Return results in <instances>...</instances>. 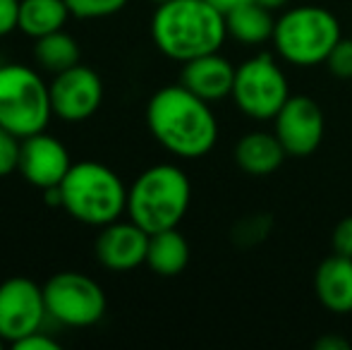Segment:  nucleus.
<instances>
[{"instance_id": "1", "label": "nucleus", "mask_w": 352, "mask_h": 350, "mask_svg": "<svg viewBox=\"0 0 352 350\" xmlns=\"http://www.w3.org/2000/svg\"><path fill=\"white\" fill-rule=\"evenodd\" d=\"M146 125L153 140L180 159H199L216 146L218 120L211 103L185 85L163 87L148 98Z\"/></svg>"}, {"instance_id": "2", "label": "nucleus", "mask_w": 352, "mask_h": 350, "mask_svg": "<svg viewBox=\"0 0 352 350\" xmlns=\"http://www.w3.org/2000/svg\"><path fill=\"white\" fill-rule=\"evenodd\" d=\"M151 39L166 58L190 63L221 51L228 39L226 12L209 0H168L153 12Z\"/></svg>"}, {"instance_id": "3", "label": "nucleus", "mask_w": 352, "mask_h": 350, "mask_svg": "<svg viewBox=\"0 0 352 350\" xmlns=\"http://www.w3.org/2000/svg\"><path fill=\"white\" fill-rule=\"evenodd\" d=\"M192 199L190 177L173 164L146 168L127 190V214L148 235L177 228Z\"/></svg>"}, {"instance_id": "4", "label": "nucleus", "mask_w": 352, "mask_h": 350, "mask_svg": "<svg viewBox=\"0 0 352 350\" xmlns=\"http://www.w3.org/2000/svg\"><path fill=\"white\" fill-rule=\"evenodd\" d=\"M63 209L87 226L113 223L127 211V187L116 171L98 161H77L60 182Z\"/></svg>"}, {"instance_id": "5", "label": "nucleus", "mask_w": 352, "mask_h": 350, "mask_svg": "<svg viewBox=\"0 0 352 350\" xmlns=\"http://www.w3.org/2000/svg\"><path fill=\"white\" fill-rule=\"evenodd\" d=\"M340 39V22L331 10L319 5H297L276 19L271 41L285 63L295 67H314L326 63Z\"/></svg>"}, {"instance_id": "6", "label": "nucleus", "mask_w": 352, "mask_h": 350, "mask_svg": "<svg viewBox=\"0 0 352 350\" xmlns=\"http://www.w3.org/2000/svg\"><path fill=\"white\" fill-rule=\"evenodd\" d=\"M53 116L51 87L27 65H0V127L19 140L43 132Z\"/></svg>"}, {"instance_id": "7", "label": "nucleus", "mask_w": 352, "mask_h": 350, "mask_svg": "<svg viewBox=\"0 0 352 350\" xmlns=\"http://www.w3.org/2000/svg\"><path fill=\"white\" fill-rule=\"evenodd\" d=\"M287 98H290L287 80L269 53L247 58L235 70L232 101L252 120H274Z\"/></svg>"}, {"instance_id": "8", "label": "nucleus", "mask_w": 352, "mask_h": 350, "mask_svg": "<svg viewBox=\"0 0 352 350\" xmlns=\"http://www.w3.org/2000/svg\"><path fill=\"white\" fill-rule=\"evenodd\" d=\"M46 309L65 327H94L106 314V293L82 271H60L43 285Z\"/></svg>"}, {"instance_id": "9", "label": "nucleus", "mask_w": 352, "mask_h": 350, "mask_svg": "<svg viewBox=\"0 0 352 350\" xmlns=\"http://www.w3.org/2000/svg\"><path fill=\"white\" fill-rule=\"evenodd\" d=\"M43 288L27 276H12L0 283V336L8 346L38 331L46 319Z\"/></svg>"}, {"instance_id": "10", "label": "nucleus", "mask_w": 352, "mask_h": 350, "mask_svg": "<svg viewBox=\"0 0 352 350\" xmlns=\"http://www.w3.org/2000/svg\"><path fill=\"white\" fill-rule=\"evenodd\" d=\"M53 116L65 122H84L98 111L103 101V82L91 67L72 65L58 72L51 85Z\"/></svg>"}, {"instance_id": "11", "label": "nucleus", "mask_w": 352, "mask_h": 350, "mask_svg": "<svg viewBox=\"0 0 352 350\" xmlns=\"http://www.w3.org/2000/svg\"><path fill=\"white\" fill-rule=\"evenodd\" d=\"M274 125L276 137L285 146L287 156H295V159L314 154L326 132L324 113H321L319 103L302 94L287 98L285 106L274 118Z\"/></svg>"}, {"instance_id": "12", "label": "nucleus", "mask_w": 352, "mask_h": 350, "mask_svg": "<svg viewBox=\"0 0 352 350\" xmlns=\"http://www.w3.org/2000/svg\"><path fill=\"white\" fill-rule=\"evenodd\" d=\"M70 168L72 159L60 140L46 135V132H36V135H29L22 140L17 171L29 185L43 192L51 187H60Z\"/></svg>"}, {"instance_id": "13", "label": "nucleus", "mask_w": 352, "mask_h": 350, "mask_svg": "<svg viewBox=\"0 0 352 350\" xmlns=\"http://www.w3.org/2000/svg\"><path fill=\"white\" fill-rule=\"evenodd\" d=\"M148 233L135 221H113L103 226L96 240V257L111 271H132L146 264Z\"/></svg>"}, {"instance_id": "14", "label": "nucleus", "mask_w": 352, "mask_h": 350, "mask_svg": "<svg viewBox=\"0 0 352 350\" xmlns=\"http://www.w3.org/2000/svg\"><path fill=\"white\" fill-rule=\"evenodd\" d=\"M237 67L221 53H206L195 61L185 63L182 67V85L197 94L199 98L209 103L223 101L226 96H232Z\"/></svg>"}, {"instance_id": "15", "label": "nucleus", "mask_w": 352, "mask_h": 350, "mask_svg": "<svg viewBox=\"0 0 352 350\" xmlns=\"http://www.w3.org/2000/svg\"><path fill=\"white\" fill-rule=\"evenodd\" d=\"M316 298L329 312H352V257L331 254L319 264L314 276Z\"/></svg>"}, {"instance_id": "16", "label": "nucleus", "mask_w": 352, "mask_h": 350, "mask_svg": "<svg viewBox=\"0 0 352 350\" xmlns=\"http://www.w3.org/2000/svg\"><path fill=\"white\" fill-rule=\"evenodd\" d=\"M287 151L276 137V132L254 130L247 132L235 144V164L245 171L247 175L264 177L271 175L283 166Z\"/></svg>"}, {"instance_id": "17", "label": "nucleus", "mask_w": 352, "mask_h": 350, "mask_svg": "<svg viewBox=\"0 0 352 350\" xmlns=\"http://www.w3.org/2000/svg\"><path fill=\"white\" fill-rule=\"evenodd\" d=\"M226 24L228 36H232L242 46H261V43L271 41L276 29L274 10L264 8L254 0L226 12Z\"/></svg>"}, {"instance_id": "18", "label": "nucleus", "mask_w": 352, "mask_h": 350, "mask_svg": "<svg viewBox=\"0 0 352 350\" xmlns=\"http://www.w3.org/2000/svg\"><path fill=\"white\" fill-rule=\"evenodd\" d=\"M187 262H190V245L177 228L158 230V233L148 235L146 264L153 274L166 276V278L177 276L185 271Z\"/></svg>"}, {"instance_id": "19", "label": "nucleus", "mask_w": 352, "mask_h": 350, "mask_svg": "<svg viewBox=\"0 0 352 350\" xmlns=\"http://www.w3.org/2000/svg\"><path fill=\"white\" fill-rule=\"evenodd\" d=\"M70 17L65 0H19V32L29 39L60 32Z\"/></svg>"}, {"instance_id": "20", "label": "nucleus", "mask_w": 352, "mask_h": 350, "mask_svg": "<svg viewBox=\"0 0 352 350\" xmlns=\"http://www.w3.org/2000/svg\"><path fill=\"white\" fill-rule=\"evenodd\" d=\"M34 58L43 70L58 75L79 63V43L60 29V32L34 39Z\"/></svg>"}, {"instance_id": "21", "label": "nucleus", "mask_w": 352, "mask_h": 350, "mask_svg": "<svg viewBox=\"0 0 352 350\" xmlns=\"http://www.w3.org/2000/svg\"><path fill=\"white\" fill-rule=\"evenodd\" d=\"M72 17L79 19H101L120 12L130 0H65Z\"/></svg>"}, {"instance_id": "22", "label": "nucleus", "mask_w": 352, "mask_h": 350, "mask_svg": "<svg viewBox=\"0 0 352 350\" xmlns=\"http://www.w3.org/2000/svg\"><path fill=\"white\" fill-rule=\"evenodd\" d=\"M271 228V219L266 214H256V216H247L245 221L235 226L232 230V240H237L240 245H256L266 238Z\"/></svg>"}, {"instance_id": "23", "label": "nucleus", "mask_w": 352, "mask_h": 350, "mask_svg": "<svg viewBox=\"0 0 352 350\" xmlns=\"http://www.w3.org/2000/svg\"><path fill=\"white\" fill-rule=\"evenodd\" d=\"M19 149H22V140L5 127H0V177L14 173L19 168Z\"/></svg>"}, {"instance_id": "24", "label": "nucleus", "mask_w": 352, "mask_h": 350, "mask_svg": "<svg viewBox=\"0 0 352 350\" xmlns=\"http://www.w3.org/2000/svg\"><path fill=\"white\" fill-rule=\"evenodd\" d=\"M326 67L338 80H352V39H340L331 56L326 58Z\"/></svg>"}, {"instance_id": "25", "label": "nucleus", "mask_w": 352, "mask_h": 350, "mask_svg": "<svg viewBox=\"0 0 352 350\" xmlns=\"http://www.w3.org/2000/svg\"><path fill=\"white\" fill-rule=\"evenodd\" d=\"M331 243H333V252L343 254V257H352V216L343 219L336 226L333 235H331Z\"/></svg>"}, {"instance_id": "26", "label": "nucleus", "mask_w": 352, "mask_h": 350, "mask_svg": "<svg viewBox=\"0 0 352 350\" xmlns=\"http://www.w3.org/2000/svg\"><path fill=\"white\" fill-rule=\"evenodd\" d=\"M12 348H17V350H58L60 348V343H58L51 333H46L43 329H38V331L19 338Z\"/></svg>"}, {"instance_id": "27", "label": "nucleus", "mask_w": 352, "mask_h": 350, "mask_svg": "<svg viewBox=\"0 0 352 350\" xmlns=\"http://www.w3.org/2000/svg\"><path fill=\"white\" fill-rule=\"evenodd\" d=\"M19 29V0H0V39Z\"/></svg>"}, {"instance_id": "28", "label": "nucleus", "mask_w": 352, "mask_h": 350, "mask_svg": "<svg viewBox=\"0 0 352 350\" xmlns=\"http://www.w3.org/2000/svg\"><path fill=\"white\" fill-rule=\"evenodd\" d=\"M350 343L343 341V338H336V336H324L316 341V350H348Z\"/></svg>"}, {"instance_id": "29", "label": "nucleus", "mask_w": 352, "mask_h": 350, "mask_svg": "<svg viewBox=\"0 0 352 350\" xmlns=\"http://www.w3.org/2000/svg\"><path fill=\"white\" fill-rule=\"evenodd\" d=\"M211 5H216L221 12H230V10H235V8H240V5H245V3H250V0H209Z\"/></svg>"}, {"instance_id": "30", "label": "nucleus", "mask_w": 352, "mask_h": 350, "mask_svg": "<svg viewBox=\"0 0 352 350\" xmlns=\"http://www.w3.org/2000/svg\"><path fill=\"white\" fill-rule=\"evenodd\" d=\"M254 3L264 5V8H269V10H283L290 0H254Z\"/></svg>"}, {"instance_id": "31", "label": "nucleus", "mask_w": 352, "mask_h": 350, "mask_svg": "<svg viewBox=\"0 0 352 350\" xmlns=\"http://www.w3.org/2000/svg\"><path fill=\"white\" fill-rule=\"evenodd\" d=\"M5 346H8V343H5V338H3V336H0V350H3Z\"/></svg>"}, {"instance_id": "32", "label": "nucleus", "mask_w": 352, "mask_h": 350, "mask_svg": "<svg viewBox=\"0 0 352 350\" xmlns=\"http://www.w3.org/2000/svg\"><path fill=\"white\" fill-rule=\"evenodd\" d=\"M151 3H156V5H161V3H168V0H151Z\"/></svg>"}]
</instances>
